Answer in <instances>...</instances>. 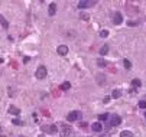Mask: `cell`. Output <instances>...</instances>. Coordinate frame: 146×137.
<instances>
[{
  "mask_svg": "<svg viewBox=\"0 0 146 137\" xmlns=\"http://www.w3.org/2000/svg\"><path fill=\"white\" fill-rule=\"evenodd\" d=\"M46 74H48L46 68H45V66L42 65V66H39V68L36 69V72H35V77H36L38 79H44V78L46 77Z\"/></svg>",
  "mask_w": 146,
  "mask_h": 137,
  "instance_id": "6da1fadb",
  "label": "cell"
},
{
  "mask_svg": "<svg viewBox=\"0 0 146 137\" xmlns=\"http://www.w3.org/2000/svg\"><path fill=\"white\" fill-rule=\"evenodd\" d=\"M81 113L80 111H71L68 115H67V120H68L69 123H72V121H77V120H80L81 119Z\"/></svg>",
  "mask_w": 146,
  "mask_h": 137,
  "instance_id": "7a4b0ae2",
  "label": "cell"
},
{
  "mask_svg": "<svg viewBox=\"0 0 146 137\" xmlns=\"http://www.w3.org/2000/svg\"><path fill=\"white\" fill-rule=\"evenodd\" d=\"M109 123L112 127H116V126H119L121 123V119H120V115L117 114H112V117H109Z\"/></svg>",
  "mask_w": 146,
  "mask_h": 137,
  "instance_id": "3957f363",
  "label": "cell"
},
{
  "mask_svg": "<svg viewBox=\"0 0 146 137\" xmlns=\"http://www.w3.org/2000/svg\"><path fill=\"white\" fill-rule=\"evenodd\" d=\"M113 22H114L116 25H120V23H123V15H121L120 12H116L114 16H113Z\"/></svg>",
  "mask_w": 146,
  "mask_h": 137,
  "instance_id": "277c9868",
  "label": "cell"
},
{
  "mask_svg": "<svg viewBox=\"0 0 146 137\" xmlns=\"http://www.w3.org/2000/svg\"><path fill=\"white\" fill-rule=\"evenodd\" d=\"M56 52H58L61 56H65L67 53H68V46H67V45H59L58 49H56Z\"/></svg>",
  "mask_w": 146,
  "mask_h": 137,
  "instance_id": "5b68a950",
  "label": "cell"
},
{
  "mask_svg": "<svg viewBox=\"0 0 146 137\" xmlns=\"http://www.w3.org/2000/svg\"><path fill=\"white\" fill-rule=\"evenodd\" d=\"M94 4H96V2H78V9H87Z\"/></svg>",
  "mask_w": 146,
  "mask_h": 137,
  "instance_id": "8992f818",
  "label": "cell"
},
{
  "mask_svg": "<svg viewBox=\"0 0 146 137\" xmlns=\"http://www.w3.org/2000/svg\"><path fill=\"white\" fill-rule=\"evenodd\" d=\"M61 136L62 137H72L71 128H69V127H64V128H62V131H61Z\"/></svg>",
  "mask_w": 146,
  "mask_h": 137,
  "instance_id": "52a82bcc",
  "label": "cell"
},
{
  "mask_svg": "<svg viewBox=\"0 0 146 137\" xmlns=\"http://www.w3.org/2000/svg\"><path fill=\"white\" fill-rule=\"evenodd\" d=\"M91 128H93V131H96V133H100V131L103 130V124L100 121L94 123V124H91Z\"/></svg>",
  "mask_w": 146,
  "mask_h": 137,
  "instance_id": "ba28073f",
  "label": "cell"
},
{
  "mask_svg": "<svg viewBox=\"0 0 146 137\" xmlns=\"http://www.w3.org/2000/svg\"><path fill=\"white\" fill-rule=\"evenodd\" d=\"M42 130L46 131V133H51V134L56 133V127H55V126H44V127H42Z\"/></svg>",
  "mask_w": 146,
  "mask_h": 137,
  "instance_id": "9c48e42d",
  "label": "cell"
},
{
  "mask_svg": "<svg viewBox=\"0 0 146 137\" xmlns=\"http://www.w3.org/2000/svg\"><path fill=\"white\" fill-rule=\"evenodd\" d=\"M96 78H97V84H100V85H103L104 82H106V77H104L103 74H97Z\"/></svg>",
  "mask_w": 146,
  "mask_h": 137,
  "instance_id": "30bf717a",
  "label": "cell"
},
{
  "mask_svg": "<svg viewBox=\"0 0 146 137\" xmlns=\"http://www.w3.org/2000/svg\"><path fill=\"white\" fill-rule=\"evenodd\" d=\"M9 114L19 115V114H20V110H19L17 107H15V105H10V107H9Z\"/></svg>",
  "mask_w": 146,
  "mask_h": 137,
  "instance_id": "8fae6325",
  "label": "cell"
},
{
  "mask_svg": "<svg viewBox=\"0 0 146 137\" xmlns=\"http://www.w3.org/2000/svg\"><path fill=\"white\" fill-rule=\"evenodd\" d=\"M48 13H49V16H54V15L56 13V4H55V3H51V4H49Z\"/></svg>",
  "mask_w": 146,
  "mask_h": 137,
  "instance_id": "7c38bea8",
  "label": "cell"
},
{
  "mask_svg": "<svg viewBox=\"0 0 146 137\" xmlns=\"http://www.w3.org/2000/svg\"><path fill=\"white\" fill-rule=\"evenodd\" d=\"M0 25L3 26L4 29H7V28H9V22H7L6 19H4V16H2V15H0Z\"/></svg>",
  "mask_w": 146,
  "mask_h": 137,
  "instance_id": "4fadbf2b",
  "label": "cell"
},
{
  "mask_svg": "<svg viewBox=\"0 0 146 137\" xmlns=\"http://www.w3.org/2000/svg\"><path fill=\"white\" fill-rule=\"evenodd\" d=\"M109 45H103L101 46V49H100V55L101 56H104V55H107V52H109Z\"/></svg>",
  "mask_w": 146,
  "mask_h": 137,
  "instance_id": "5bb4252c",
  "label": "cell"
},
{
  "mask_svg": "<svg viewBox=\"0 0 146 137\" xmlns=\"http://www.w3.org/2000/svg\"><path fill=\"white\" fill-rule=\"evenodd\" d=\"M120 137H133V133L129 131V130H123L120 133Z\"/></svg>",
  "mask_w": 146,
  "mask_h": 137,
  "instance_id": "9a60e30c",
  "label": "cell"
},
{
  "mask_svg": "<svg viewBox=\"0 0 146 137\" xmlns=\"http://www.w3.org/2000/svg\"><path fill=\"white\" fill-rule=\"evenodd\" d=\"M97 65L100 66V68H104V66L107 65V62L104 59H103V58H98V59H97Z\"/></svg>",
  "mask_w": 146,
  "mask_h": 137,
  "instance_id": "2e32d148",
  "label": "cell"
},
{
  "mask_svg": "<svg viewBox=\"0 0 146 137\" xmlns=\"http://www.w3.org/2000/svg\"><path fill=\"white\" fill-rule=\"evenodd\" d=\"M69 88H71V84H69L68 81H65V82H62L61 84V90L67 91V90H69Z\"/></svg>",
  "mask_w": 146,
  "mask_h": 137,
  "instance_id": "e0dca14e",
  "label": "cell"
},
{
  "mask_svg": "<svg viewBox=\"0 0 146 137\" xmlns=\"http://www.w3.org/2000/svg\"><path fill=\"white\" fill-rule=\"evenodd\" d=\"M80 17L83 19V20H87V22L90 20V15H88V13H84V12L80 13Z\"/></svg>",
  "mask_w": 146,
  "mask_h": 137,
  "instance_id": "ac0fdd59",
  "label": "cell"
},
{
  "mask_svg": "<svg viewBox=\"0 0 146 137\" xmlns=\"http://www.w3.org/2000/svg\"><path fill=\"white\" fill-rule=\"evenodd\" d=\"M112 97H113V98H120V97H121L120 90H114V91L112 92Z\"/></svg>",
  "mask_w": 146,
  "mask_h": 137,
  "instance_id": "d6986e66",
  "label": "cell"
},
{
  "mask_svg": "<svg viewBox=\"0 0 146 137\" xmlns=\"http://www.w3.org/2000/svg\"><path fill=\"white\" fill-rule=\"evenodd\" d=\"M106 120H109V114H100L98 115V121H106Z\"/></svg>",
  "mask_w": 146,
  "mask_h": 137,
  "instance_id": "ffe728a7",
  "label": "cell"
},
{
  "mask_svg": "<svg viewBox=\"0 0 146 137\" xmlns=\"http://www.w3.org/2000/svg\"><path fill=\"white\" fill-rule=\"evenodd\" d=\"M132 85H133V87H140V85H142V82H140V79H137V78H135L133 81H132Z\"/></svg>",
  "mask_w": 146,
  "mask_h": 137,
  "instance_id": "44dd1931",
  "label": "cell"
},
{
  "mask_svg": "<svg viewBox=\"0 0 146 137\" xmlns=\"http://www.w3.org/2000/svg\"><path fill=\"white\" fill-rule=\"evenodd\" d=\"M123 64H124V66H126V69H130L132 68V62L129 59H123Z\"/></svg>",
  "mask_w": 146,
  "mask_h": 137,
  "instance_id": "7402d4cb",
  "label": "cell"
},
{
  "mask_svg": "<svg viewBox=\"0 0 146 137\" xmlns=\"http://www.w3.org/2000/svg\"><path fill=\"white\" fill-rule=\"evenodd\" d=\"M12 123H13L15 126H22V124H23V121H22V120H19V119H15Z\"/></svg>",
  "mask_w": 146,
  "mask_h": 137,
  "instance_id": "603a6c76",
  "label": "cell"
},
{
  "mask_svg": "<svg viewBox=\"0 0 146 137\" xmlns=\"http://www.w3.org/2000/svg\"><path fill=\"white\" fill-rule=\"evenodd\" d=\"M100 36H101V38H107V36H109V30H101V32H100Z\"/></svg>",
  "mask_w": 146,
  "mask_h": 137,
  "instance_id": "cb8c5ba5",
  "label": "cell"
},
{
  "mask_svg": "<svg viewBox=\"0 0 146 137\" xmlns=\"http://www.w3.org/2000/svg\"><path fill=\"white\" fill-rule=\"evenodd\" d=\"M139 108H146V101L145 100L139 101Z\"/></svg>",
  "mask_w": 146,
  "mask_h": 137,
  "instance_id": "d4e9b609",
  "label": "cell"
},
{
  "mask_svg": "<svg viewBox=\"0 0 146 137\" xmlns=\"http://www.w3.org/2000/svg\"><path fill=\"white\" fill-rule=\"evenodd\" d=\"M127 25H129V26H136V25H137V22H129Z\"/></svg>",
  "mask_w": 146,
  "mask_h": 137,
  "instance_id": "484cf974",
  "label": "cell"
},
{
  "mask_svg": "<svg viewBox=\"0 0 146 137\" xmlns=\"http://www.w3.org/2000/svg\"><path fill=\"white\" fill-rule=\"evenodd\" d=\"M109 101H110V97H106V98H104V103L107 104V103H109Z\"/></svg>",
  "mask_w": 146,
  "mask_h": 137,
  "instance_id": "4316f807",
  "label": "cell"
},
{
  "mask_svg": "<svg viewBox=\"0 0 146 137\" xmlns=\"http://www.w3.org/2000/svg\"><path fill=\"white\" fill-rule=\"evenodd\" d=\"M20 137H25V136H20Z\"/></svg>",
  "mask_w": 146,
  "mask_h": 137,
  "instance_id": "83f0119b",
  "label": "cell"
},
{
  "mask_svg": "<svg viewBox=\"0 0 146 137\" xmlns=\"http://www.w3.org/2000/svg\"><path fill=\"white\" fill-rule=\"evenodd\" d=\"M145 117H146V113H145Z\"/></svg>",
  "mask_w": 146,
  "mask_h": 137,
  "instance_id": "f1b7e54d",
  "label": "cell"
}]
</instances>
